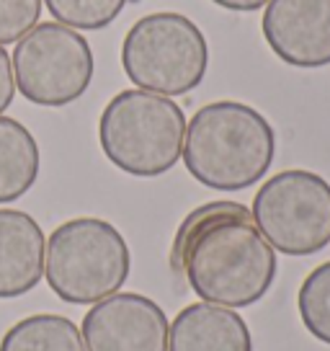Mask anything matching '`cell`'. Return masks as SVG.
Here are the masks:
<instances>
[{"label":"cell","instance_id":"obj_13","mask_svg":"<svg viewBox=\"0 0 330 351\" xmlns=\"http://www.w3.org/2000/svg\"><path fill=\"white\" fill-rule=\"evenodd\" d=\"M0 351H86L80 328L65 315L39 313L3 333Z\"/></svg>","mask_w":330,"mask_h":351},{"label":"cell","instance_id":"obj_16","mask_svg":"<svg viewBox=\"0 0 330 351\" xmlns=\"http://www.w3.org/2000/svg\"><path fill=\"white\" fill-rule=\"evenodd\" d=\"M42 0H0V47L21 42L39 23Z\"/></svg>","mask_w":330,"mask_h":351},{"label":"cell","instance_id":"obj_3","mask_svg":"<svg viewBox=\"0 0 330 351\" xmlns=\"http://www.w3.org/2000/svg\"><path fill=\"white\" fill-rule=\"evenodd\" d=\"M183 137V109L173 99L142 88L121 90L101 111V150L114 168L137 178H155L176 168Z\"/></svg>","mask_w":330,"mask_h":351},{"label":"cell","instance_id":"obj_2","mask_svg":"<svg viewBox=\"0 0 330 351\" xmlns=\"http://www.w3.org/2000/svg\"><path fill=\"white\" fill-rule=\"evenodd\" d=\"M181 158L201 186L242 191L258 184L274 165L276 132L253 106L214 101L186 121Z\"/></svg>","mask_w":330,"mask_h":351},{"label":"cell","instance_id":"obj_11","mask_svg":"<svg viewBox=\"0 0 330 351\" xmlns=\"http://www.w3.org/2000/svg\"><path fill=\"white\" fill-rule=\"evenodd\" d=\"M168 351H253V336L238 310L194 302L168 326Z\"/></svg>","mask_w":330,"mask_h":351},{"label":"cell","instance_id":"obj_6","mask_svg":"<svg viewBox=\"0 0 330 351\" xmlns=\"http://www.w3.org/2000/svg\"><path fill=\"white\" fill-rule=\"evenodd\" d=\"M16 90L47 109H62L86 96L96 60L88 39L65 23H36L11 57Z\"/></svg>","mask_w":330,"mask_h":351},{"label":"cell","instance_id":"obj_17","mask_svg":"<svg viewBox=\"0 0 330 351\" xmlns=\"http://www.w3.org/2000/svg\"><path fill=\"white\" fill-rule=\"evenodd\" d=\"M16 99V77H13L11 55L0 47V117Z\"/></svg>","mask_w":330,"mask_h":351},{"label":"cell","instance_id":"obj_9","mask_svg":"<svg viewBox=\"0 0 330 351\" xmlns=\"http://www.w3.org/2000/svg\"><path fill=\"white\" fill-rule=\"evenodd\" d=\"M261 32L284 65H330V0H268Z\"/></svg>","mask_w":330,"mask_h":351},{"label":"cell","instance_id":"obj_18","mask_svg":"<svg viewBox=\"0 0 330 351\" xmlns=\"http://www.w3.org/2000/svg\"><path fill=\"white\" fill-rule=\"evenodd\" d=\"M214 5H220L225 11H238V13H251L264 8L268 0H212Z\"/></svg>","mask_w":330,"mask_h":351},{"label":"cell","instance_id":"obj_4","mask_svg":"<svg viewBox=\"0 0 330 351\" xmlns=\"http://www.w3.org/2000/svg\"><path fill=\"white\" fill-rule=\"evenodd\" d=\"M129 271V245L111 222L101 217L67 219L47 241V285L67 305H96L116 295Z\"/></svg>","mask_w":330,"mask_h":351},{"label":"cell","instance_id":"obj_7","mask_svg":"<svg viewBox=\"0 0 330 351\" xmlns=\"http://www.w3.org/2000/svg\"><path fill=\"white\" fill-rule=\"evenodd\" d=\"M253 222L284 256H312L330 243V184L305 168L279 171L253 197Z\"/></svg>","mask_w":330,"mask_h":351},{"label":"cell","instance_id":"obj_5","mask_svg":"<svg viewBox=\"0 0 330 351\" xmlns=\"http://www.w3.org/2000/svg\"><path fill=\"white\" fill-rule=\"evenodd\" d=\"M121 67L142 90L168 99L183 96L201 86L207 75V36L183 13H150L142 16L124 36Z\"/></svg>","mask_w":330,"mask_h":351},{"label":"cell","instance_id":"obj_8","mask_svg":"<svg viewBox=\"0 0 330 351\" xmlns=\"http://www.w3.org/2000/svg\"><path fill=\"white\" fill-rule=\"evenodd\" d=\"M168 315L155 300L116 292L83 315L86 351H168Z\"/></svg>","mask_w":330,"mask_h":351},{"label":"cell","instance_id":"obj_10","mask_svg":"<svg viewBox=\"0 0 330 351\" xmlns=\"http://www.w3.org/2000/svg\"><path fill=\"white\" fill-rule=\"evenodd\" d=\"M47 238L21 209H0V300L29 295L45 276Z\"/></svg>","mask_w":330,"mask_h":351},{"label":"cell","instance_id":"obj_12","mask_svg":"<svg viewBox=\"0 0 330 351\" xmlns=\"http://www.w3.org/2000/svg\"><path fill=\"white\" fill-rule=\"evenodd\" d=\"M39 145L18 119L0 117V204L18 202L39 178Z\"/></svg>","mask_w":330,"mask_h":351},{"label":"cell","instance_id":"obj_15","mask_svg":"<svg viewBox=\"0 0 330 351\" xmlns=\"http://www.w3.org/2000/svg\"><path fill=\"white\" fill-rule=\"evenodd\" d=\"M57 23L80 32L106 29L121 16L124 5L132 0H42Z\"/></svg>","mask_w":330,"mask_h":351},{"label":"cell","instance_id":"obj_1","mask_svg":"<svg viewBox=\"0 0 330 351\" xmlns=\"http://www.w3.org/2000/svg\"><path fill=\"white\" fill-rule=\"evenodd\" d=\"M170 269L186 279L201 302L240 310L268 295L279 261L251 209L220 199L191 209L178 225Z\"/></svg>","mask_w":330,"mask_h":351},{"label":"cell","instance_id":"obj_14","mask_svg":"<svg viewBox=\"0 0 330 351\" xmlns=\"http://www.w3.org/2000/svg\"><path fill=\"white\" fill-rule=\"evenodd\" d=\"M297 310L309 336L330 346V261L305 276L297 292Z\"/></svg>","mask_w":330,"mask_h":351}]
</instances>
